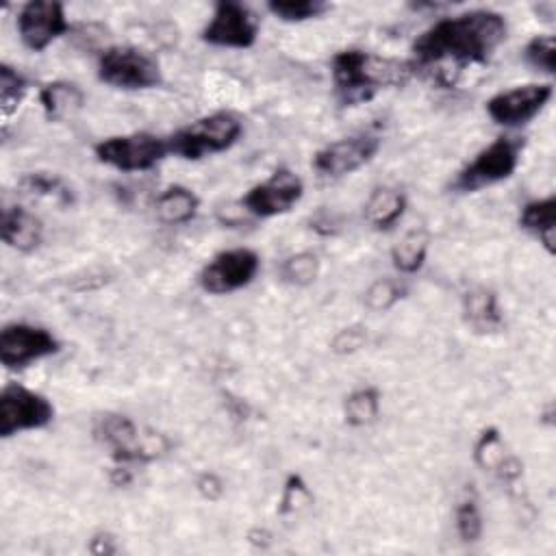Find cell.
<instances>
[{
	"label": "cell",
	"instance_id": "cell-1",
	"mask_svg": "<svg viewBox=\"0 0 556 556\" xmlns=\"http://www.w3.org/2000/svg\"><path fill=\"white\" fill-rule=\"evenodd\" d=\"M506 39L500 13L476 9L443 17L426 28L413 43V70L428 72L437 83L454 87L471 65H484Z\"/></svg>",
	"mask_w": 556,
	"mask_h": 556
},
{
	"label": "cell",
	"instance_id": "cell-2",
	"mask_svg": "<svg viewBox=\"0 0 556 556\" xmlns=\"http://www.w3.org/2000/svg\"><path fill=\"white\" fill-rule=\"evenodd\" d=\"M410 61L376 56L365 50L348 48L332 59V83L337 100L354 106L371 100L380 89L400 87L413 74Z\"/></svg>",
	"mask_w": 556,
	"mask_h": 556
},
{
	"label": "cell",
	"instance_id": "cell-3",
	"mask_svg": "<svg viewBox=\"0 0 556 556\" xmlns=\"http://www.w3.org/2000/svg\"><path fill=\"white\" fill-rule=\"evenodd\" d=\"M93 437L117 463H148L169 450V441L152 430H141L130 417L119 413L98 415Z\"/></svg>",
	"mask_w": 556,
	"mask_h": 556
},
{
	"label": "cell",
	"instance_id": "cell-4",
	"mask_svg": "<svg viewBox=\"0 0 556 556\" xmlns=\"http://www.w3.org/2000/svg\"><path fill=\"white\" fill-rule=\"evenodd\" d=\"M241 132H243V126L239 117L232 113L219 111V113L204 115L191 122L189 126L176 130L167 139V146H169V152L178 154L180 159L198 161V159H204L206 154H217L232 148L241 137Z\"/></svg>",
	"mask_w": 556,
	"mask_h": 556
},
{
	"label": "cell",
	"instance_id": "cell-5",
	"mask_svg": "<svg viewBox=\"0 0 556 556\" xmlns=\"http://www.w3.org/2000/svg\"><path fill=\"white\" fill-rule=\"evenodd\" d=\"M98 78L115 89H152L161 85L159 61L135 46H111L98 59Z\"/></svg>",
	"mask_w": 556,
	"mask_h": 556
},
{
	"label": "cell",
	"instance_id": "cell-6",
	"mask_svg": "<svg viewBox=\"0 0 556 556\" xmlns=\"http://www.w3.org/2000/svg\"><path fill=\"white\" fill-rule=\"evenodd\" d=\"M521 150L523 141L519 137H497L456 174L452 189L460 193H473L506 180L517 169Z\"/></svg>",
	"mask_w": 556,
	"mask_h": 556
},
{
	"label": "cell",
	"instance_id": "cell-7",
	"mask_svg": "<svg viewBox=\"0 0 556 556\" xmlns=\"http://www.w3.org/2000/svg\"><path fill=\"white\" fill-rule=\"evenodd\" d=\"M93 152L100 163L119 172H146L169 152V146L152 132H130L102 139Z\"/></svg>",
	"mask_w": 556,
	"mask_h": 556
},
{
	"label": "cell",
	"instance_id": "cell-8",
	"mask_svg": "<svg viewBox=\"0 0 556 556\" xmlns=\"http://www.w3.org/2000/svg\"><path fill=\"white\" fill-rule=\"evenodd\" d=\"M54 419V406L37 391L9 382L0 391V437L46 428Z\"/></svg>",
	"mask_w": 556,
	"mask_h": 556
},
{
	"label": "cell",
	"instance_id": "cell-9",
	"mask_svg": "<svg viewBox=\"0 0 556 556\" xmlns=\"http://www.w3.org/2000/svg\"><path fill=\"white\" fill-rule=\"evenodd\" d=\"M59 348L56 337L41 326L15 321L0 330V363L7 369H24L35 361L56 354Z\"/></svg>",
	"mask_w": 556,
	"mask_h": 556
},
{
	"label": "cell",
	"instance_id": "cell-10",
	"mask_svg": "<svg viewBox=\"0 0 556 556\" xmlns=\"http://www.w3.org/2000/svg\"><path fill=\"white\" fill-rule=\"evenodd\" d=\"M258 254L248 248L215 254L200 271V287L211 295H226L250 285L258 271Z\"/></svg>",
	"mask_w": 556,
	"mask_h": 556
},
{
	"label": "cell",
	"instance_id": "cell-11",
	"mask_svg": "<svg viewBox=\"0 0 556 556\" xmlns=\"http://www.w3.org/2000/svg\"><path fill=\"white\" fill-rule=\"evenodd\" d=\"M258 35V17L241 2L222 0L202 30V41L217 48H250Z\"/></svg>",
	"mask_w": 556,
	"mask_h": 556
},
{
	"label": "cell",
	"instance_id": "cell-12",
	"mask_svg": "<svg viewBox=\"0 0 556 556\" xmlns=\"http://www.w3.org/2000/svg\"><path fill=\"white\" fill-rule=\"evenodd\" d=\"M304 193L300 176L287 167H278L267 180L254 185L243 198L241 204L248 213L256 217H274L291 211Z\"/></svg>",
	"mask_w": 556,
	"mask_h": 556
},
{
	"label": "cell",
	"instance_id": "cell-13",
	"mask_svg": "<svg viewBox=\"0 0 556 556\" xmlns=\"http://www.w3.org/2000/svg\"><path fill=\"white\" fill-rule=\"evenodd\" d=\"M380 148V137L371 132H358L328 143L313 156V167L319 176L339 178L356 172L374 159Z\"/></svg>",
	"mask_w": 556,
	"mask_h": 556
},
{
	"label": "cell",
	"instance_id": "cell-14",
	"mask_svg": "<svg viewBox=\"0 0 556 556\" xmlns=\"http://www.w3.org/2000/svg\"><path fill=\"white\" fill-rule=\"evenodd\" d=\"M67 28L65 9L56 0H30L17 13L20 39L33 52L46 50Z\"/></svg>",
	"mask_w": 556,
	"mask_h": 556
},
{
	"label": "cell",
	"instance_id": "cell-15",
	"mask_svg": "<svg viewBox=\"0 0 556 556\" xmlns=\"http://www.w3.org/2000/svg\"><path fill=\"white\" fill-rule=\"evenodd\" d=\"M552 85H521L508 91L495 93L486 102L489 117L500 126H521L528 124L552 98Z\"/></svg>",
	"mask_w": 556,
	"mask_h": 556
},
{
	"label": "cell",
	"instance_id": "cell-16",
	"mask_svg": "<svg viewBox=\"0 0 556 556\" xmlns=\"http://www.w3.org/2000/svg\"><path fill=\"white\" fill-rule=\"evenodd\" d=\"M473 458L480 469L491 471L506 482L521 476V463L513 454L506 452V445H504L497 428H486L480 434V439L473 447Z\"/></svg>",
	"mask_w": 556,
	"mask_h": 556
},
{
	"label": "cell",
	"instance_id": "cell-17",
	"mask_svg": "<svg viewBox=\"0 0 556 556\" xmlns=\"http://www.w3.org/2000/svg\"><path fill=\"white\" fill-rule=\"evenodd\" d=\"M2 241L17 252H33L43 237L41 219L22 206H7L2 211Z\"/></svg>",
	"mask_w": 556,
	"mask_h": 556
},
{
	"label": "cell",
	"instance_id": "cell-18",
	"mask_svg": "<svg viewBox=\"0 0 556 556\" xmlns=\"http://www.w3.org/2000/svg\"><path fill=\"white\" fill-rule=\"evenodd\" d=\"M39 102L50 122H63L83 109L85 93L76 83L54 80L41 87Z\"/></svg>",
	"mask_w": 556,
	"mask_h": 556
},
{
	"label": "cell",
	"instance_id": "cell-19",
	"mask_svg": "<svg viewBox=\"0 0 556 556\" xmlns=\"http://www.w3.org/2000/svg\"><path fill=\"white\" fill-rule=\"evenodd\" d=\"M463 317L476 332H491L502 326L497 295L491 289L478 287L463 295Z\"/></svg>",
	"mask_w": 556,
	"mask_h": 556
},
{
	"label": "cell",
	"instance_id": "cell-20",
	"mask_svg": "<svg viewBox=\"0 0 556 556\" xmlns=\"http://www.w3.org/2000/svg\"><path fill=\"white\" fill-rule=\"evenodd\" d=\"M406 198L402 191L391 187H378L365 202V219L376 230H389L404 215Z\"/></svg>",
	"mask_w": 556,
	"mask_h": 556
},
{
	"label": "cell",
	"instance_id": "cell-21",
	"mask_svg": "<svg viewBox=\"0 0 556 556\" xmlns=\"http://www.w3.org/2000/svg\"><path fill=\"white\" fill-rule=\"evenodd\" d=\"M519 226L532 232L549 254H554V226H556V198L532 200L521 208Z\"/></svg>",
	"mask_w": 556,
	"mask_h": 556
},
{
	"label": "cell",
	"instance_id": "cell-22",
	"mask_svg": "<svg viewBox=\"0 0 556 556\" xmlns=\"http://www.w3.org/2000/svg\"><path fill=\"white\" fill-rule=\"evenodd\" d=\"M198 195L182 187V185H172L167 187L159 198H156V217L167 224V226H178V224H187L189 219H193L195 211H198Z\"/></svg>",
	"mask_w": 556,
	"mask_h": 556
},
{
	"label": "cell",
	"instance_id": "cell-23",
	"mask_svg": "<svg viewBox=\"0 0 556 556\" xmlns=\"http://www.w3.org/2000/svg\"><path fill=\"white\" fill-rule=\"evenodd\" d=\"M428 235L424 230H410L400 243L393 245L391 250V261L395 269L404 274H415L428 254Z\"/></svg>",
	"mask_w": 556,
	"mask_h": 556
},
{
	"label": "cell",
	"instance_id": "cell-24",
	"mask_svg": "<svg viewBox=\"0 0 556 556\" xmlns=\"http://www.w3.org/2000/svg\"><path fill=\"white\" fill-rule=\"evenodd\" d=\"M378 410H380V395L371 387H365V389H358V391L350 393L345 397V404H343L345 421L350 426H356V428L376 421Z\"/></svg>",
	"mask_w": 556,
	"mask_h": 556
},
{
	"label": "cell",
	"instance_id": "cell-25",
	"mask_svg": "<svg viewBox=\"0 0 556 556\" xmlns=\"http://www.w3.org/2000/svg\"><path fill=\"white\" fill-rule=\"evenodd\" d=\"M267 9L282 22H304L319 17L330 9V4L324 0H271L267 2Z\"/></svg>",
	"mask_w": 556,
	"mask_h": 556
},
{
	"label": "cell",
	"instance_id": "cell-26",
	"mask_svg": "<svg viewBox=\"0 0 556 556\" xmlns=\"http://www.w3.org/2000/svg\"><path fill=\"white\" fill-rule=\"evenodd\" d=\"M20 187H22L26 193H33V195L56 198V200L63 202V204H70V202H72V189L65 187V182H63L59 176H52V174H46V172H30V174H24L22 180H20Z\"/></svg>",
	"mask_w": 556,
	"mask_h": 556
},
{
	"label": "cell",
	"instance_id": "cell-27",
	"mask_svg": "<svg viewBox=\"0 0 556 556\" xmlns=\"http://www.w3.org/2000/svg\"><path fill=\"white\" fill-rule=\"evenodd\" d=\"M26 89H28V80L15 67L2 63L0 65V106L4 115H11L20 106Z\"/></svg>",
	"mask_w": 556,
	"mask_h": 556
},
{
	"label": "cell",
	"instance_id": "cell-28",
	"mask_svg": "<svg viewBox=\"0 0 556 556\" xmlns=\"http://www.w3.org/2000/svg\"><path fill=\"white\" fill-rule=\"evenodd\" d=\"M523 59L539 72H556V39L552 35H536L523 48Z\"/></svg>",
	"mask_w": 556,
	"mask_h": 556
},
{
	"label": "cell",
	"instance_id": "cell-29",
	"mask_svg": "<svg viewBox=\"0 0 556 556\" xmlns=\"http://www.w3.org/2000/svg\"><path fill=\"white\" fill-rule=\"evenodd\" d=\"M280 274L287 282L304 287V285H311L317 278L319 261L311 252H300V254H293V256L285 258V263L280 267Z\"/></svg>",
	"mask_w": 556,
	"mask_h": 556
},
{
	"label": "cell",
	"instance_id": "cell-30",
	"mask_svg": "<svg viewBox=\"0 0 556 556\" xmlns=\"http://www.w3.org/2000/svg\"><path fill=\"white\" fill-rule=\"evenodd\" d=\"M456 530L465 543L480 539L482 517H480V508L473 497H467L456 506Z\"/></svg>",
	"mask_w": 556,
	"mask_h": 556
},
{
	"label": "cell",
	"instance_id": "cell-31",
	"mask_svg": "<svg viewBox=\"0 0 556 556\" xmlns=\"http://www.w3.org/2000/svg\"><path fill=\"white\" fill-rule=\"evenodd\" d=\"M404 289L389 280V278H382V280H376L367 293H365V304L371 308V311H387L391 308L400 298H402Z\"/></svg>",
	"mask_w": 556,
	"mask_h": 556
},
{
	"label": "cell",
	"instance_id": "cell-32",
	"mask_svg": "<svg viewBox=\"0 0 556 556\" xmlns=\"http://www.w3.org/2000/svg\"><path fill=\"white\" fill-rule=\"evenodd\" d=\"M311 500V493L306 489V484L302 482L300 476L291 473L287 478V484H285V495H282V502H280V513H289V510H295L302 502H308Z\"/></svg>",
	"mask_w": 556,
	"mask_h": 556
},
{
	"label": "cell",
	"instance_id": "cell-33",
	"mask_svg": "<svg viewBox=\"0 0 556 556\" xmlns=\"http://www.w3.org/2000/svg\"><path fill=\"white\" fill-rule=\"evenodd\" d=\"M363 341H365V334H363L361 330H356V328H345V330H341V332L334 337L332 350L339 352V354L354 352V350H358V348L363 345Z\"/></svg>",
	"mask_w": 556,
	"mask_h": 556
}]
</instances>
